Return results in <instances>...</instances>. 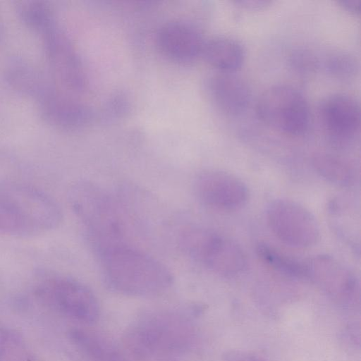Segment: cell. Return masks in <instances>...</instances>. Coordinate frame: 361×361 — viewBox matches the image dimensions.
<instances>
[{
	"instance_id": "obj_1",
	"label": "cell",
	"mask_w": 361,
	"mask_h": 361,
	"mask_svg": "<svg viewBox=\"0 0 361 361\" xmlns=\"http://www.w3.org/2000/svg\"><path fill=\"white\" fill-rule=\"evenodd\" d=\"M98 255L106 283L118 293L157 296L173 284V274L164 264L126 244L108 248Z\"/></svg>"
},
{
	"instance_id": "obj_2",
	"label": "cell",
	"mask_w": 361,
	"mask_h": 361,
	"mask_svg": "<svg viewBox=\"0 0 361 361\" xmlns=\"http://www.w3.org/2000/svg\"><path fill=\"white\" fill-rule=\"evenodd\" d=\"M195 329L179 311L160 310L143 314L128 328L123 342L138 359L184 352L192 345Z\"/></svg>"
},
{
	"instance_id": "obj_3",
	"label": "cell",
	"mask_w": 361,
	"mask_h": 361,
	"mask_svg": "<svg viewBox=\"0 0 361 361\" xmlns=\"http://www.w3.org/2000/svg\"><path fill=\"white\" fill-rule=\"evenodd\" d=\"M68 204L86 229L97 253L126 244V228L114 200L98 185L78 181L68 192Z\"/></svg>"
},
{
	"instance_id": "obj_4",
	"label": "cell",
	"mask_w": 361,
	"mask_h": 361,
	"mask_svg": "<svg viewBox=\"0 0 361 361\" xmlns=\"http://www.w3.org/2000/svg\"><path fill=\"white\" fill-rule=\"evenodd\" d=\"M178 243L186 255L219 275L235 276L246 268L242 249L211 230L198 226L185 228L179 234Z\"/></svg>"
},
{
	"instance_id": "obj_5",
	"label": "cell",
	"mask_w": 361,
	"mask_h": 361,
	"mask_svg": "<svg viewBox=\"0 0 361 361\" xmlns=\"http://www.w3.org/2000/svg\"><path fill=\"white\" fill-rule=\"evenodd\" d=\"M256 113L264 124L286 135L300 136L309 128L307 102L290 85H276L264 90L257 100Z\"/></svg>"
},
{
	"instance_id": "obj_6",
	"label": "cell",
	"mask_w": 361,
	"mask_h": 361,
	"mask_svg": "<svg viewBox=\"0 0 361 361\" xmlns=\"http://www.w3.org/2000/svg\"><path fill=\"white\" fill-rule=\"evenodd\" d=\"M0 200L26 226L31 235L50 231L61 221V210L48 195L30 185L0 183Z\"/></svg>"
},
{
	"instance_id": "obj_7",
	"label": "cell",
	"mask_w": 361,
	"mask_h": 361,
	"mask_svg": "<svg viewBox=\"0 0 361 361\" xmlns=\"http://www.w3.org/2000/svg\"><path fill=\"white\" fill-rule=\"evenodd\" d=\"M36 293L46 304L79 322L92 324L99 316L98 300L85 285L61 276L46 278Z\"/></svg>"
},
{
	"instance_id": "obj_8",
	"label": "cell",
	"mask_w": 361,
	"mask_h": 361,
	"mask_svg": "<svg viewBox=\"0 0 361 361\" xmlns=\"http://www.w3.org/2000/svg\"><path fill=\"white\" fill-rule=\"evenodd\" d=\"M267 220L276 237L289 246L308 247L319 238V227L314 216L295 201H272L267 209Z\"/></svg>"
},
{
	"instance_id": "obj_9",
	"label": "cell",
	"mask_w": 361,
	"mask_h": 361,
	"mask_svg": "<svg viewBox=\"0 0 361 361\" xmlns=\"http://www.w3.org/2000/svg\"><path fill=\"white\" fill-rule=\"evenodd\" d=\"M40 37L51 72L63 92L71 96L82 93L87 86L85 73L68 36L56 23Z\"/></svg>"
},
{
	"instance_id": "obj_10",
	"label": "cell",
	"mask_w": 361,
	"mask_h": 361,
	"mask_svg": "<svg viewBox=\"0 0 361 361\" xmlns=\"http://www.w3.org/2000/svg\"><path fill=\"white\" fill-rule=\"evenodd\" d=\"M322 128L329 140L337 146L353 142L360 127V107L353 97L343 93L325 97L319 106Z\"/></svg>"
},
{
	"instance_id": "obj_11",
	"label": "cell",
	"mask_w": 361,
	"mask_h": 361,
	"mask_svg": "<svg viewBox=\"0 0 361 361\" xmlns=\"http://www.w3.org/2000/svg\"><path fill=\"white\" fill-rule=\"evenodd\" d=\"M193 190L203 204L224 211L241 208L249 196L243 180L232 173L219 170H207L197 175Z\"/></svg>"
},
{
	"instance_id": "obj_12",
	"label": "cell",
	"mask_w": 361,
	"mask_h": 361,
	"mask_svg": "<svg viewBox=\"0 0 361 361\" xmlns=\"http://www.w3.org/2000/svg\"><path fill=\"white\" fill-rule=\"evenodd\" d=\"M307 278L319 284L330 295L344 301L355 300L358 282L355 274L342 262L327 255H319L305 264Z\"/></svg>"
},
{
	"instance_id": "obj_13",
	"label": "cell",
	"mask_w": 361,
	"mask_h": 361,
	"mask_svg": "<svg viewBox=\"0 0 361 361\" xmlns=\"http://www.w3.org/2000/svg\"><path fill=\"white\" fill-rule=\"evenodd\" d=\"M204 42L195 27L179 20L162 25L155 37L157 47L161 54L178 63L191 62L202 56Z\"/></svg>"
},
{
	"instance_id": "obj_14",
	"label": "cell",
	"mask_w": 361,
	"mask_h": 361,
	"mask_svg": "<svg viewBox=\"0 0 361 361\" xmlns=\"http://www.w3.org/2000/svg\"><path fill=\"white\" fill-rule=\"evenodd\" d=\"M37 103L42 117L58 128L80 129L89 124L92 118L89 106L56 87Z\"/></svg>"
},
{
	"instance_id": "obj_15",
	"label": "cell",
	"mask_w": 361,
	"mask_h": 361,
	"mask_svg": "<svg viewBox=\"0 0 361 361\" xmlns=\"http://www.w3.org/2000/svg\"><path fill=\"white\" fill-rule=\"evenodd\" d=\"M207 86L212 101L224 114L236 116L247 109L250 89L247 82L235 73L217 72L209 78Z\"/></svg>"
},
{
	"instance_id": "obj_16",
	"label": "cell",
	"mask_w": 361,
	"mask_h": 361,
	"mask_svg": "<svg viewBox=\"0 0 361 361\" xmlns=\"http://www.w3.org/2000/svg\"><path fill=\"white\" fill-rule=\"evenodd\" d=\"M5 78L13 89L36 102L54 88L39 71L22 59L8 64Z\"/></svg>"
},
{
	"instance_id": "obj_17",
	"label": "cell",
	"mask_w": 361,
	"mask_h": 361,
	"mask_svg": "<svg viewBox=\"0 0 361 361\" xmlns=\"http://www.w3.org/2000/svg\"><path fill=\"white\" fill-rule=\"evenodd\" d=\"M202 57L218 72L235 73L243 64L245 54L238 40L216 36L204 42Z\"/></svg>"
},
{
	"instance_id": "obj_18",
	"label": "cell",
	"mask_w": 361,
	"mask_h": 361,
	"mask_svg": "<svg viewBox=\"0 0 361 361\" xmlns=\"http://www.w3.org/2000/svg\"><path fill=\"white\" fill-rule=\"evenodd\" d=\"M312 163L317 173L335 185L347 187L354 183L355 175L353 168L338 156L319 153L313 157Z\"/></svg>"
},
{
	"instance_id": "obj_19",
	"label": "cell",
	"mask_w": 361,
	"mask_h": 361,
	"mask_svg": "<svg viewBox=\"0 0 361 361\" xmlns=\"http://www.w3.org/2000/svg\"><path fill=\"white\" fill-rule=\"evenodd\" d=\"M15 7L22 22L38 35L56 23L53 9L46 1H18Z\"/></svg>"
},
{
	"instance_id": "obj_20",
	"label": "cell",
	"mask_w": 361,
	"mask_h": 361,
	"mask_svg": "<svg viewBox=\"0 0 361 361\" xmlns=\"http://www.w3.org/2000/svg\"><path fill=\"white\" fill-rule=\"evenodd\" d=\"M71 338L91 361H122L118 351L103 338L82 330H73Z\"/></svg>"
},
{
	"instance_id": "obj_21",
	"label": "cell",
	"mask_w": 361,
	"mask_h": 361,
	"mask_svg": "<svg viewBox=\"0 0 361 361\" xmlns=\"http://www.w3.org/2000/svg\"><path fill=\"white\" fill-rule=\"evenodd\" d=\"M256 252L260 259L273 269L290 276L307 278L305 265L293 259L264 243H259Z\"/></svg>"
},
{
	"instance_id": "obj_22",
	"label": "cell",
	"mask_w": 361,
	"mask_h": 361,
	"mask_svg": "<svg viewBox=\"0 0 361 361\" xmlns=\"http://www.w3.org/2000/svg\"><path fill=\"white\" fill-rule=\"evenodd\" d=\"M324 67L329 75L341 80L351 79L357 70L355 59L343 51H334L329 54L324 59Z\"/></svg>"
},
{
	"instance_id": "obj_23",
	"label": "cell",
	"mask_w": 361,
	"mask_h": 361,
	"mask_svg": "<svg viewBox=\"0 0 361 361\" xmlns=\"http://www.w3.org/2000/svg\"><path fill=\"white\" fill-rule=\"evenodd\" d=\"M31 357L14 334L0 328V361H32Z\"/></svg>"
},
{
	"instance_id": "obj_24",
	"label": "cell",
	"mask_w": 361,
	"mask_h": 361,
	"mask_svg": "<svg viewBox=\"0 0 361 361\" xmlns=\"http://www.w3.org/2000/svg\"><path fill=\"white\" fill-rule=\"evenodd\" d=\"M290 63L293 70L300 74L312 73L319 67L317 57L310 51L297 49L290 56Z\"/></svg>"
},
{
	"instance_id": "obj_25",
	"label": "cell",
	"mask_w": 361,
	"mask_h": 361,
	"mask_svg": "<svg viewBox=\"0 0 361 361\" xmlns=\"http://www.w3.org/2000/svg\"><path fill=\"white\" fill-rule=\"evenodd\" d=\"M224 361H269L258 355L240 350H231L225 353Z\"/></svg>"
},
{
	"instance_id": "obj_26",
	"label": "cell",
	"mask_w": 361,
	"mask_h": 361,
	"mask_svg": "<svg viewBox=\"0 0 361 361\" xmlns=\"http://www.w3.org/2000/svg\"><path fill=\"white\" fill-rule=\"evenodd\" d=\"M238 5L240 8L246 10H258L264 8L271 2L267 1H235L234 2Z\"/></svg>"
},
{
	"instance_id": "obj_27",
	"label": "cell",
	"mask_w": 361,
	"mask_h": 361,
	"mask_svg": "<svg viewBox=\"0 0 361 361\" xmlns=\"http://www.w3.org/2000/svg\"><path fill=\"white\" fill-rule=\"evenodd\" d=\"M337 3L339 6H341L343 10L348 11V13L355 16L359 15L360 11L359 1L351 0H338Z\"/></svg>"
},
{
	"instance_id": "obj_28",
	"label": "cell",
	"mask_w": 361,
	"mask_h": 361,
	"mask_svg": "<svg viewBox=\"0 0 361 361\" xmlns=\"http://www.w3.org/2000/svg\"><path fill=\"white\" fill-rule=\"evenodd\" d=\"M2 30H3V27H2V23H1V21L0 20V36L2 33Z\"/></svg>"
},
{
	"instance_id": "obj_29",
	"label": "cell",
	"mask_w": 361,
	"mask_h": 361,
	"mask_svg": "<svg viewBox=\"0 0 361 361\" xmlns=\"http://www.w3.org/2000/svg\"><path fill=\"white\" fill-rule=\"evenodd\" d=\"M159 361H176V360H172V359H163V360H161Z\"/></svg>"
}]
</instances>
